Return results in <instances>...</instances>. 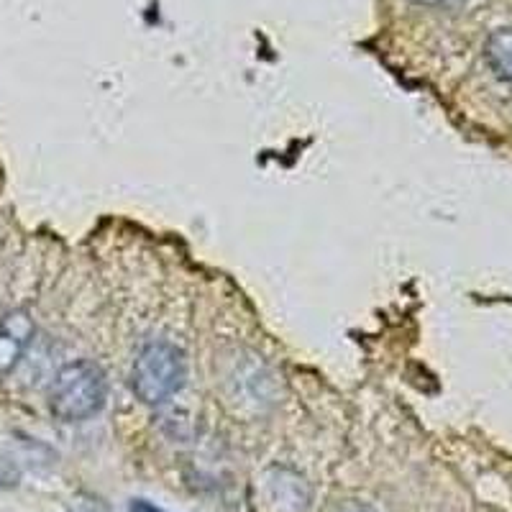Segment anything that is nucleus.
<instances>
[{"instance_id":"1","label":"nucleus","mask_w":512,"mask_h":512,"mask_svg":"<svg viewBox=\"0 0 512 512\" xmlns=\"http://www.w3.org/2000/svg\"><path fill=\"white\" fill-rule=\"evenodd\" d=\"M108 400V377L95 361H72L57 372L49 390V410L62 423H82L103 410Z\"/></svg>"},{"instance_id":"2","label":"nucleus","mask_w":512,"mask_h":512,"mask_svg":"<svg viewBox=\"0 0 512 512\" xmlns=\"http://www.w3.org/2000/svg\"><path fill=\"white\" fill-rule=\"evenodd\" d=\"M187 359L180 346L169 341H149L139 351L131 369V387L144 405L159 408L185 387Z\"/></svg>"},{"instance_id":"3","label":"nucleus","mask_w":512,"mask_h":512,"mask_svg":"<svg viewBox=\"0 0 512 512\" xmlns=\"http://www.w3.org/2000/svg\"><path fill=\"white\" fill-rule=\"evenodd\" d=\"M254 512H308L313 489L308 479L287 466H269L251 487Z\"/></svg>"},{"instance_id":"4","label":"nucleus","mask_w":512,"mask_h":512,"mask_svg":"<svg viewBox=\"0 0 512 512\" xmlns=\"http://www.w3.org/2000/svg\"><path fill=\"white\" fill-rule=\"evenodd\" d=\"M31 338H34V320L26 310H13L0 320V377H8L18 367Z\"/></svg>"},{"instance_id":"5","label":"nucleus","mask_w":512,"mask_h":512,"mask_svg":"<svg viewBox=\"0 0 512 512\" xmlns=\"http://www.w3.org/2000/svg\"><path fill=\"white\" fill-rule=\"evenodd\" d=\"M484 57L502 80L512 82V29H500L489 34L487 44H484Z\"/></svg>"},{"instance_id":"6","label":"nucleus","mask_w":512,"mask_h":512,"mask_svg":"<svg viewBox=\"0 0 512 512\" xmlns=\"http://www.w3.org/2000/svg\"><path fill=\"white\" fill-rule=\"evenodd\" d=\"M21 484V469L11 459L0 456V489H16Z\"/></svg>"},{"instance_id":"7","label":"nucleus","mask_w":512,"mask_h":512,"mask_svg":"<svg viewBox=\"0 0 512 512\" xmlns=\"http://www.w3.org/2000/svg\"><path fill=\"white\" fill-rule=\"evenodd\" d=\"M418 6H433V8H454L466 3V0H413Z\"/></svg>"},{"instance_id":"8","label":"nucleus","mask_w":512,"mask_h":512,"mask_svg":"<svg viewBox=\"0 0 512 512\" xmlns=\"http://www.w3.org/2000/svg\"><path fill=\"white\" fill-rule=\"evenodd\" d=\"M131 512H164V510H159V507H154L152 502L134 500V502H131Z\"/></svg>"},{"instance_id":"9","label":"nucleus","mask_w":512,"mask_h":512,"mask_svg":"<svg viewBox=\"0 0 512 512\" xmlns=\"http://www.w3.org/2000/svg\"><path fill=\"white\" fill-rule=\"evenodd\" d=\"M341 512H372V510H369V507H361V505H346Z\"/></svg>"},{"instance_id":"10","label":"nucleus","mask_w":512,"mask_h":512,"mask_svg":"<svg viewBox=\"0 0 512 512\" xmlns=\"http://www.w3.org/2000/svg\"><path fill=\"white\" fill-rule=\"evenodd\" d=\"M75 512H95V510H90V507H85V505H80V507H77V510Z\"/></svg>"}]
</instances>
